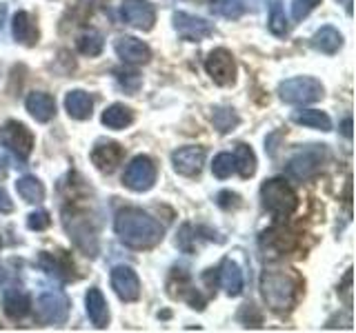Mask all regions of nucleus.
<instances>
[{"label": "nucleus", "mask_w": 356, "mask_h": 333, "mask_svg": "<svg viewBox=\"0 0 356 333\" xmlns=\"http://www.w3.org/2000/svg\"><path fill=\"white\" fill-rule=\"evenodd\" d=\"M343 133H345L348 138H352V120H350V118L343 122Z\"/></svg>", "instance_id": "39"}, {"label": "nucleus", "mask_w": 356, "mask_h": 333, "mask_svg": "<svg viewBox=\"0 0 356 333\" xmlns=\"http://www.w3.org/2000/svg\"><path fill=\"white\" fill-rule=\"evenodd\" d=\"M323 0H292V18L303 20L314 11Z\"/></svg>", "instance_id": "35"}, {"label": "nucleus", "mask_w": 356, "mask_h": 333, "mask_svg": "<svg viewBox=\"0 0 356 333\" xmlns=\"http://www.w3.org/2000/svg\"><path fill=\"white\" fill-rule=\"evenodd\" d=\"M116 74V80H118V85L125 89V92H138V87H140V76L136 74V71H129V69H116L114 71Z\"/></svg>", "instance_id": "34"}, {"label": "nucleus", "mask_w": 356, "mask_h": 333, "mask_svg": "<svg viewBox=\"0 0 356 333\" xmlns=\"http://www.w3.org/2000/svg\"><path fill=\"white\" fill-rule=\"evenodd\" d=\"M120 18L125 20V25L149 31L156 22V9L149 0H122L120 3Z\"/></svg>", "instance_id": "11"}, {"label": "nucleus", "mask_w": 356, "mask_h": 333, "mask_svg": "<svg viewBox=\"0 0 356 333\" xmlns=\"http://www.w3.org/2000/svg\"><path fill=\"white\" fill-rule=\"evenodd\" d=\"M65 109H67V114H70V118L87 120V118H92L94 100L87 92H83V89H74V92L65 96Z\"/></svg>", "instance_id": "19"}, {"label": "nucleus", "mask_w": 356, "mask_h": 333, "mask_svg": "<svg viewBox=\"0 0 356 333\" xmlns=\"http://www.w3.org/2000/svg\"><path fill=\"white\" fill-rule=\"evenodd\" d=\"M211 171H214L216 178L225 180L234 171H236V164H234V155L232 153H218L214 162H211Z\"/></svg>", "instance_id": "33"}, {"label": "nucleus", "mask_w": 356, "mask_h": 333, "mask_svg": "<svg viewBox=\"0 0 356 333\" xmlns=\"http://www.w3.org/2000/svg\"><path fill=\"white\" fill-rule=\"evenodd\" d=\"M65 229L70 233L72 242L76 244L78 249H81L85 255H94L98 253V236H96V229L94 225L89 222L87 216H81V214H65Z\"/></svg>", "instance_id": "5"}, {"label": "nucleus", "mask_w": 356, "mask_h": 333, "mask_svg": "<svg viewBox=\"0 0 356 333\" xmlns=\"http://www.w3.org/2000/svg\"><path fill=\"white\" fill-rule=\"evenodd\" d=\"M174 29L178 31V36L189 42H200L214 33V25L211 22H207L205 18L185 14V11H176L174 14Z\"/></svg>", "instance_id": "12"}, {"label": "nucleus", "mask_w": 356, "mask_h": 333, "mask_svg": "<svg viewBox=\"0 0 356 333\" xmlns=\"http://www.w3.org/2000/svg\"><path fill=\"white\" fill-rule=\"evenodd\" d=\"M36 316L42 325H63L70 316V300L60 291H47L36 300Z\"/></svg>", "instance_id": "9"}, {"label": "nucleus", "mask_w": 356, "mask_h": 333, "mask_svg": "<svg viewBox=\"0 0 356 333\" xmlns=\"http://www.w3.org/2000/svg\"><path fill=\"white\" fill-rule=\"evenodd\" d=\"M156 182V164L149 155H136L127 166L125 173H122V185L131 191H149Z\"/></svg>", "instance_id": "7"}, {"label": "nucleus", "mask_w": 356, "mask_h": 333, "mask_svg": "<svg viewBox=\"0 0 356 333\" xmlns=\"http://www.w3.org/2000/svg\"><path fill=\"white\" fill-rule=\"evenodd\" d=\"M51 225V218H49V214L47 211H33V214H29L27 216V227L31 229V231H42V229H47Z\"/></svg>", "instance_id": "36"}, {"label": "nucleus", "mask_w": 356, "mask_h": 333, "mask_svg": "<svg viewBox=\"0 0 356 333\" xmlns=\"http://www.w3.org/2000/svg\"><path fill=\"white\" fill-rule=\"evenodd\" d=\"M205 69H207V76L218 87H229L236 83V60H234V56L222 47L209 51V56L205 58Z\"/></svg>", "instance_id": "8"}, {"label": "nucleus", "mask_w": 356, "mask_h": 333, "mask_svg": "<svg viewBox=\"0 0 356 333\" xmlns=\"http://www.w3.org/2000/svg\"><path fill=\"white\" fill-rule=\"evenodd\" d=\"M298 289L300 282L292 271L267 269L261 275V296L267 309H272L274 314H285L296 305Z\"/></svg>", "instance_id": "2"}, {"label": "nucleus", "mask_w": 356, "mask_h": 333, "mask_svg": "<svg viewBox=\"0 0 356 333\" xmlns=\"http://www.w3.org/2000/svg\"><path fill=\"white\" fill-rule=\"evenodd\" d=\"M16 191H18V196L22 200H25V203H31V205L42 203V200H44V187H42V182L38 180L36 176H22V178H18Z\"/></svg>", "instance_id": "26"}, {"label": "nucleus", "mask_w": 356, "mask_h": 333, "mask_svg": "<svg viewBox=\"0 0 356 333\" xmlns=\"http://www.w3.org/2000/svg\"><path fill=\"white\" fill-rule=\"evenodd\" d=\"M323 158H325V149H323V144H312V147H305L300 149L292 160L287 164V176L296 178V180H307V178L314 176L321 164H323Z\"/></svg>", "instance_id": "10"}, {"label": "nucleus", "mask_w": 356, "mask_h": 333, "mask_svg": "<svg viewBox=\"0 0 356 333\" xmlns=\"http://www.w3.org/2000/svg\"><path fill=\"white\" fill-rule=\"evenodd\" d=\"M78 51L83 56H89V58H94V56L103 51V36L94 29L81 33V36H78Z\"/></svg>", "instance_id": "31"}, {"label": "nucleus", "mask_w": 356, "mask_h": 333, "mask_svg": "<svg viewBox=\"0 0 356 333\" xmlns=\"http://www.w3.org/2000/svg\"><path fill=\"white\" fill-rule=\"evenodd\" d=\"M238 196L236 194H232V191H220L218 194V205L222 209H229V207H238Z\"/></svg>", "instance_id": "37"}, {"label": "nucleus", "mask_w": 356, "mask_h": 333, "mask_svg": "<svg viewBox=\"0 0 356 333\" xmlns=\"http://www.w3.org/2000/svg\"><path fill=\"white\" fill-rule=\"evenodd\" d=\"M11 211H14V203H11L5 189H0V214H11Z\"/></svg>", "instance_id": "38"}, {"label": "nucleus", "mask_w": 356, "mask_h": 333, "mask_svg": "<svg viewBox=\"0 0 356 333\" xmlns=\"http://www.w3.org/2000/svg\"><path fill=\"white\" fill-rule=\"evenodd\" d=\"M25 105H27V111L31 114V118L38 122H49L56 116V100L44 92L29 94Z\"/></svg>", "instance_id": "20"}, {"label": "nucleus", "mask_w": 356, "mask_h": 333, "mask_svg": "<svg viewBox=\"0 0 356 333\" xmlns=\"http://www.w3.org/2000/svg\"><path fill=\"white\" fill-rule=\"evenodd\" d=\"M292 120L296 125L312 127V129H321V131H330L332 129V120L325 111L318 109H298L292 114Z\"/></svg>", "instance_id": "25"}, {"label": "nucleus", "mask_w": 356, "mask_h": 333, "mask_svg": "<svg viewBox=\"0 0 356 333\" xmlns=\"http://www.w3.org/2000/svg\"><path fill=\"white\" fill-rule=\"evenodd\" d=\"M172 164L176 173L181 176H198L205 164V149L203 147H181L172 153Z\"/></svg>", "instance_id": "15"}, {"label": "nucleus", "mask_w": 356, "mask_h": 333, "mask_svg": "<svg viewBox=\"0 0 356 333\" xmlns=\"http://www.w3.org/2000/svg\"><path fill=\"white\" fill-rule=\"evenodd\" d=\"M3 280H5V269L0 266V284H3Z\"/></svg>", "instance_id": "41"}, {"label": "nucleus", "mask_w": 356, "mask_h": 333, "mask_svg": "<svg viewBox=\"0 0 356 333\" xmlns=\"http://www.w3.org/2000/svg\"><path fill=\"white\" fill-rule=\"evenodd\" d=\"M270 31L274 36H285L287 33V18H285V9H283V0H270Z\"/></svg>", "instance_id": "30"}, {"label": "nucleus", "mask_w": 356, "mask_h": 333, "mask_svg": "<svg viewBox=\"0 0 356 333\" xmlns=\"http://www.w3.org/2000/svg\"><path fill=\"white\" fill-rule=\"evenodd\" d=\"M261 200L265 211H270L276 220H285L298 209V194L283 178H270V180H265L261 185Z\"/></svg>", "instance_id": "3"}, {"label": "nucleus", "mask_w": 356, "mask_h": 333, "mask_svg": "<svg viewBox=\"0 0 356 333\" xmlns=\"http://www.w3.org/2000/svg\"><path fill=\"white\" fill-rule=\"evenodd\" d=\"M211 122L220 133H229L238 127L241 118L236 116V111L229 109V107H216L214 114H211Z\"/></svg>", "instance_id": "29"}, {"label": "nucleus", "mask_w": 356, "mask_h": 333, "mask_svg": "<svg viewBox=\"0 0 356 333\" xmlns=\"http://www.w3.org/2000/svg\"><path fill=\"white\" fill-rule=\"evenodd\" d=\"M40 264H42V269L56 275V278H60V280H72L74 278V264L67 260V255L63 253H47V251H42L40 253Z\"/></svg>", "instance_id": "23"}, {"label": "nucleus", "mask_w": 356, "mask_h": 333, "mask_svg": "<svg viewBox=\"0 0 356 333\" xmlns=\"http://www.w3.org/2000/svg\"><path fill=\"white\" fill-rule=\"evenodd\" d=\"M114 49L122 62L129 65H145L152 60V49L147 42H143L134 36H120L114 42Z\"/></svg>", "instance_id": "14"}, {"label": "nucleus", "mask_w": 356, "mask_h": 333, "mask_svg": "<svg viewBox=\"0 0 356 333\" xmlns=\"http://www.w3.org/2000/svg\"><path fill=\"white\" fill-rule=\"evenodd\" d=\"M0 144L7 147L18 160H27L33 151V133L18 120H7L0 129Z\"/></svg>", "instance_id": "6"}, {"label": "nucleus", "mask_w": 356, "mask_h": 333, "mask_svg": "<svg viewBox=\"0 0 356 333\" xmlns=\"http://www.w3.org/2000/svg\"><path fill=\"white\" fill-rule=\"evenodd\" d=\"M111 289L122 302H136L140 298V280L131 266L118 264L111 269Z\"/></svg>", "instance_id": "13"}, {"label": "nucleus", "mask_w": 356, "mask_h": 333, "mask_svg": "<svg viewBox=\"0 0 356 333\" xmlns=\"http://www.w3.org/2000/svg\"><path fill=\"white\" fill-rule=\"evenodd\" d=\"M125 158V149L120 147L118 142H100L92 151V162L96 164L98 171L111 173L116 166Z\"/></svg>", "instance_id": "16"}, {"label": "nucleus", "mask_w": 356, "mask_h": 333, "mask_svg": "<svg viewBox=\"0 0 356 333\" xmlns=\"http://www.w3.org/2000/svg\"><path fill=\"white\" fill-rule=\"evenodd\" d=\"M7 176V160L0 155V178H5Z\"/></svg>", "instance_id": "40"}, {"label": "nucleus", "mask_w": 356, "mask_h": 333, "mask_svg": "<svg viewBox=\"0 0 356 333\" xmlns=\"http://www.w3.org/2000/svg\"><path fill=\"white\" fill-rule=\"evenodd\" d=\"M29 309H31V298L25 291H20V289H9V291H5L3 311L7 314V318L20 320L29 314Z\"/></svg>", "instance_id": "22"}, {"label": "nucleus", "mask_w": 356, "mask_h": 333, "mask_svg": "<svg viewBox=\"0 0 356 333\" xmlns=\"http://www.w3.org/2000/svg\"><path fill=\"white\" fill-rule=\"evenodd\" d=\"M131 122H134V111L129 107H125V105H120V103L107 107L105 114H103V125L107 129H116L118 131V129L129 127Z\"/></svg>", "instance_id": "27"}, {"label": "nucleus", "mask_w": 356, "mask_h": 333, "mask_svg": "<svg viewBox=\"0 0 356 333\" xmlns=\"http://www.w3.org/2000/svg\"><path fill=\"white\" fill-rule=\"evenodd\" d=\"M114 229L122 244L131 249H152L163 240V227L143 209H120L114 220Z\"/></svg>", "instance_id": "1"}, {"label": "nucleus", "mask_w": 356, "mask_h": 333, "mask_svg": "<svg viewBox=\"0 0 356 333\" xmlns=\"http://www.w3.org/2000/svg\"><path fill=\"white\" fill-rule=\"evenodd\" d=\"M211 9L225 18H238L245 11V5L243 0H211Z\"/></svg>", "instance_id": "32"}, {"label": "nucleus", "mask_w": 356, "mask_h": 333, "mask_svg": "<svg viewBox=\"0 0 356 333\" xmlns=\"http://www.w3.org/2000/svg\"><path fill=\"white\" fill-rule=\"evenodd\" d=\"M234 164H236V171L241 178H252L256 173V155L252 147L248 144H236V151H234Z\"/></svg>", "instance_id": "28"}, {"label": "nucleus", "mask_w": 356, "mask_h": 333, "mask_svg": "<svg viewBox=\"0 0 356 333\" xmlns=\"http://www.w3.org/2000/svg\"><path fill=\"white\" fill-rule=\"evenodd\" d=\"M323 85L316 78L309 76H298V78H289V80L278 85V98L287 105H309L316 103L323 98Z\"/></svg>", "instance_id": "4"}, {"label": "nucleus", "mask_w": 356, "mask_h": 333, "mask_svg": "<svg viewBox=\"0 0 356 333\" xmlns=\"http://www.w3.org/2000/svg\"><path fill=\"white\" fill-rule=\"evenodd\" d=\"M218 278H220V287L225 289V293L236 298L243 291V273L238 269L236 262H232L229 258H225L218 266Z\"/></svg>", "instance_id": "21"}, {"label": "nucleus", "mask_w": 356, "mask_h": 333, "mask_svg": "<svg viewBox=\"0 0 356 333\" xmlns=\"http://www.w3.org/2000/svg\"><path fill=\"white\" fill-rule=\"evenodd\" d=\"M85 305H87V316L94 322L96 329H105L109 322V309H107V300L100 289H89L85 296Z\"/></svg>", "instance_id": "18"}, {"label": "nucleus", "mask_w": 356, "mask_h": 333, "mask_svg": "<svg viewBox=\"0 0 356 333\" xmlns=\"http://www.w3.org/2000/svg\"><path fill=\"white\" fill-rule=\"evenodd\" d=\"M11 33H14V38L20 44H27V47H33L38 42V27L27 11H16L14 14V18H11Z\"/></svg>", "instance_id": "17"}, {"label": "nucleus", "mask_w": 356, "mask_h": 333, "mask_svg": "<svg viewBox=\"0 0 356 333\" xmlns=\"http://www.w3.org/2000/svg\"><path fill=\"white\" fill-rule=\"evenodd\" d=\"M312 47L321 53H337L343 47L341 31L334 27H321L314 36H312Z\"/></svg>", "instance_id": "24"}]
</instances>
